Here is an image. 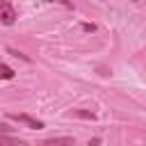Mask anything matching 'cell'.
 Returning a JSON list of instances; mask_svg holds the SVG:
<instances>
[{"label":"cell","instance_id":"obj_1","mask_svg":"<svg viewBox=\"0 0 146 146\" xmlns=\"http://www.w3.org/2000/svg\"><path fill=\"white\" fill-rule=\"evenodd\" d=\"M9 119L16 121V123H23V125H27V128H34V130H41V128H43V121L32 119L30 114H9Z\"/></svg>","mask_w":146,"mask_h":146},{"label":"cell","instance_id":"obj_7","mask_svg":"<svg viewBox=\"0 0 146 146\" xmlns=\"http://www.w3.org/2000/svg\"><path fill=\"white\" fill-rule=\"evenodd\" d=\"M82 30H84V32H94L96 25H94V23H82Z\"/></svg>","mask_w":146,"mask_h":146},{"label":"cell","instance_id":"obj_9","mask_svg":"<svg viewBox=\"0 0 146 146\" xmlns=\"http://www.w3.org/2000/svg\"><path fill=\"white\" fill-rule=\"evenodd\" d=\"M89 146H100V137H94V139H89Z\"/></svg>","mask_w":146,"mask_h":146},{"label":"cell","instance_id":"obj_8","mask_svg":"<svg viewBox=\"0 0 146 146\" xmlns=\"http://www.w3.org/2000/svg\"><path fill=\"white\" fill-rule=\"evenodd\" d=\"M9 52H11V55H16V57H21L23 62H30V57H27V55H23V52H18V50H9Z\"/></svg>","mask_w":146,"mask_h":146},{"label":"cell","instance_id":"obj_3","mask_svg":"<svg viewBox=\"0 0 146 146\" xmlns=\"http://www.w3.org/2000/svg\"><path fill=\"white\" fill-rule=\"evenodd\" d=\"M41 146H75V139L73 137H52V139L41 141Z\"/></svg>","mask_w":146,"mask_h":146},{"label":"cell","instance_id":"obj_10","mask_svg":"<svg viewBox=\"0 0 146 146\" xmlns=\"http://www.w3.org/2000/svg\"><path fill=\"white\" fill-rule=\"evenodd\" d=\"M0 130H2V135H7V132H9V130H11V128H9V125H7V123H0Z\"/></svg>","mask_w":146,"mask_h":146},{"label":"cell","instance_id":"obj_5","mask_svg":"<svg viewBox=\"0 0 146 146\" xmlns=\"http://www.w3.org/2000/svg\"><path fill=\"white\" fill-rule=\"evenodd\" d=\"M71 114H73V116H80V119H89V121H94V119H96V114H94V112H89V110H73Z\"/></svg>","mask_w":146,"mask_h":146},{"label":"cell","instance_id":"obj_4","mask_svg":"<svg viewBox=\"0 0 146 146\" xmlns=\"http://www.w3.org/2000/svg\"><path fill=\"white\" fill-rule=\"evenodd\" d=\"M2 146H30V144H27V141H23V139H14V137L2 135Z\"/></svg>","mask_w":146,"mask_h":146},{"label":"cell","instance_id":"obj_6","mask_svg":"<svg viewBox=\"0 0 146 146\" xmlns=\"http://www.w3.org/2000/svg\"><path fill=\"white\" fill-rule=\"evenodd\" d=\"M0 75H2L5 80H11V78H14V71H11V66H9V64H2V66H0Z\"/></svg>","mask_w":146,"mask_h":146},{"label":"cell","instance_id":"obj_2","mask_svg":"<svg viewBox=\"0 0 146 146\" xmlns=\"http://www.w3.org/2000/svg\"><path fill=\"white\" fill-rule=\"evenodd\" d=\"M16 18H18V16H16L14 5H11V2H0V21H2L5 25H11Z\"/></svg>","mask_w":146,"mask_h":146}]
</instances>
